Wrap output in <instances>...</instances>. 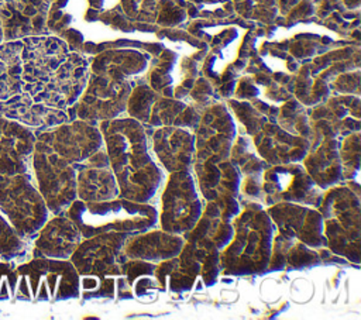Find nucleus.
<instances>
[{"label": "nucleus", "instance_id": "nucleus-4", "mask_svg": "<svg viewBox=\"0 0 361 320\" xmlns=\"http://www.w3.org/2000/svg\"><path fill=\"white\" fill-rule=\"evenodd\" d=\"M34 142L35 134L30 128L0 117V152L10 148L32 151ZM28 254L30 242L20 238L0 213V258L20 264Z\"/></svg>", "mask_w": 361, "mask_h": 320}, {"label": "nucleus", "instance_id": "nucleus-3", "mask_svg": "<svg viewBox=\"0 0 361 320\" xmlns=\"http://www.w3.org/2000/svg\"><path fill=\"white\" fill-rule=\"evenodd\" d=\"M31 168L48 210L54 214L61 213L75 197V175L68 161L48 144L35 138Z\"/></svg>", "mask_w": 361, "mask_h": 320}, {"label": "nucleus", "instance_id": "nucleus-2", "mask_svg": "<svg viewBox=\"0 0 361 320\" xmlns=\"http://www.w3.org/2000/svg\"><path fill=\"white\" fill-rule=\"evenodd\" d=\"M14 297L42 302L68 297L75 290V271L56 258H31L16 265Z\"/></svg>", "mask_w": 361, "mask_h": 320}, {"label": "nucleus", "instance_id": "nucleus-6", "mask_svg": "<svg viewBox=\"0 0 361 320\" xmlns=\"http://www.w3.org/2000/svg\"><path fill=\"white\" fill-rule=\"evenodd\" d=\"M30 247L31 258H68L76 247L78 231L66 217L56 216L47 220L31 240Z\"/></svg>", "mask_w": 361, "mask_h": 320}, {"label": "nucleus", "instance_id": "nucleus-5", "mask_svg": "<svg viewBox=\"0 0 361 320\" xmlns=\"http://www.w3.org/2000/svg\"><path fill=\"white\" fill-rule=\"evenodd\" d=\"M0 117L14 121L32 133L58 125L65 121V114L59 109L35 101L28 93H17L0 101Z\"/></svg>", "mask_w": 361, "mask_h": 320}, {"label": "nucleus", "instance_id": "nucleus-7", "mask_svg": "<svg viewBox=\"0 0 361 320\" xmlns=\"http://www.w3.org/2000/svg\"><path fill=\"white\" fill-rule=\"evenodd\" d=\"M21 54V42H7L0 47V101L23 92Z\"/></svg>", "mask_w": 361, "mask_h": 320}, {"label": "nucleus", "instance_id": "nucleus-8", "mask_svg": "<svg viewBox=\"0 0 361 320\" xmlns=\"http://www.w3.org/2000/svg\"><path fill=\"white\" fill-rule=\"evenodd\" d=\"M17 262L0 258V302L11 300L14 297L17 273Z\"/></svg>", "mask_w": 361, "mask_h": 320}, {"label": "nucleus", "instance_id": "nucleus-1", "mask_svg": "<svg viewBox=\"0 0 361 320\" xmlns=\"http://www.w3.org/2000/svg\"><path fill=\"white\" fill-rule=\"evenodd\" d=\"M31 152L23 148L0 152V213L17 235L28 242L49 213L35 182Z\"/></svg>", "mask_w": 361, "mask_h": 320}]
</instances>
